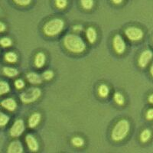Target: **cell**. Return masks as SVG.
I'll return each mask as SVG.
<instances>
[{"label":"cell","mask_w":153,"mask_h":153,"mask_svg":"<svg viewBox=\"0 0 153 153\" xmlns=\"http://www.w3.org/2000/svg\"><path fill=\"white\" fill-rule=\"evenodd\" d=\"M15 86H16V87L18 90H20V89H22L25 87V83L22 80L19 79V80H17L15 82Z\"/></svg>","instance_id":"f1b7e54d"},{"label":"cell","mask_w":153,"mask_h":153,"mask_svg":"<svg viewBox=\"0 0 153 153\" xmlns=\"http://www.w3.org/2000/svg\"><path fill=\"white\" fill-rule=\"evenodd\" d=\"M41 119H42V116L39 113H35L31 115V117H29V120H28V126L31 128V129H34L38 125V123H40Z\"/></svg>","instance_id":"7c38bea8"},{"label":"cell","mask_w":153,"mask_h":153,"mask_svg":"<svg viewBox=\"0 0 153 153\" xmlns=\"http://www.w3.org/2000/svg\"><path fill=\"white\" fill-rule=\"evenodd\" d=\"M42 95V91L38 87H31L20 94V100L24 103H31L36 101Z\"/></svg>","instance_id":"277c9868"},{"label":"cell","mask_w":153,"mask_h":153,"mask_svg":"<svg viewBox=\"0 0 153 153\" xmlns=\"http://www.w3.org/2000/svg\"><path fill=\"white\" fill-rule=\"evenodd\" d=\"M56 6L59 9H64L68 5V1L67 0H56Z\"/></svg>","instance_id":"4316f807"},{"label":"cell","mask_w":153,"mask_h":153,"mask_svg":"<svg viewBox=\"0 0 153 153\" xmlns=\"http://www.w3.org/2000/svg\"><path fill=\"white\" fill-rule=\"evenodd\" d=\"M54 76V72L52 71H46L45 72H44L43 74H42V78L45 80H50L53 78Z\"/></svg>","instance_id":"484cf974"},{"label":"cell","mask_w":153,"mask_h":153,"mask_svg":"<svg viewBox=\"0 0 153 153\" xmlns=\"http://www.w3.org/2000/svg\"><path fill=\"white\" fill-rule=\"evenodd\" d=\"M82 7L87 10H90L94 6V0H80Z\"/></svg>","instance_id":"7402d4cb"},{"label":"cell","mask_w":153,"mask_h":153,"mask_svg":"<svg viewBox=\"0 0 153 153\" xmlns=\"http://www.w3.org/2000/svg\"><path fill=\"white\" fill-rule=\"evenodd\" d=\"M5 60L9 63H16L18 60V56L15 52L9 51L5 54Z\"/></svg>","instance_id":"d6986e66"},{"label":"cell","mask_w":153,"mask_h":153,"mask_svg":"<svg viewBox=\"0 0 153 153\" xmlns=\"http://www.w3.org/2000/svg\"><path fill=\"white\" fill-rule=\"evenodd\" d=\"M12 40L9 38H7V37H5V38H2L0 39V45L3 48L10 47L12 45Z\"/></svg>","instance_id":"d4e9b609"},{"label":"cell","mask_w":153,"mask_h":153,"mask_svg":"<svg viewBox=\"0 0 153 153\" xmlns=\"http://www.w3.org/2000/svg\"><path fill=\"white\" fill-rule=\"evenodd\" d=\"M71 143L76 147H82L84 145V140L80 136H76L72 139Z\"/></svg>","instance_id":"603a6c76"},{"label":"cell","mask_w":153,"mask_h":153,"mask_svg":"<svg viewBox=\"0 0 153 153\" xmlns=\"http://www.w3.org/2000/svg\"><path fill=\"white\" fill-rule=\"evenodd\" d=\"M130 129V125L128 120H121L117 123L113 129L111 137L113 141L120 142L126 138Z\"/></svg>","instance_id":"7a4b0ae2"},{"label":"cell","mask_w":153,"mask_h":153,"mask_svg":"<svg viewBox=\"0 0 153 153\" xmlns=\"http://www.w3.org/2000/svg\"><path fill=\"white\" fill-rule=\"evenodd\" d=\"M65 26V22L61 19H53L44 25L43 31L48 37H54L60 34Z\"/></svg>","instance_id":"3957f363"},{"label":"cell","mask_w":153,"mask_h":153,"mask_svg":"<svg viewBox=\"0 0 153 153\" xmlns=\"http://www.w3.org/2000/svg\"><path fill=\"white\" fill-rule=\"evenodd\" d=\"M109 93H110V89L106 84H101L100 86L99 89H98V94L100 97H106L109 95Z\"/></svg>","instance_id":"2e32d148"},{"label":"cell","mask_w":153,"mask_h":153,"mask_svg":"<svg viewBox=\"0 0 153 153\" xmlns=\"http://www.w3.org/2000/svg\"><path fill=\"white\" fill-rule=\"evenodd\" d=\"M146 119L149 120H152L153 119V110L149 109L146 113Z\"/></svg>","instance_id":"f546056e"},{"label":"cell","mask_w":153,"mask_h":153,"mask_svg":"<svg viewBox=\"0 0 153 153\" xmlns=\"http://www.w3.org/2000/svg\"><path fill=\"white\" fill-rule=\"evenodd\" d=\"M8 152L10 153H22L23 152V146L21 142L16 140L13 141L9 144L8 147Z\"/></svg>","instance_id":"30bf717a"},{"label":"cell","mask_w":153,"mask_h":153,"mask_svg":"<svg viewBox=\"0 0 153 153\" xmlns=\"http://www.w3.org/2000/svg\"><path fill=\"white\" fill-rule=\"evenodd\" d=\"M151 138V131L148 129H146L142 132V133L140 134V140H141L143 143H146L149 140V139Z\"/></svg>","instance_id":"ffe728a7"},{"label":"cell","mask_w":153,"mask_h":153,"mask_svg":"<svg viewBox=\"0 0 153 153\" xmlns=\"http://www.w3.org/2000/svg\"><path fill=\"white\" fill-rule=\"evenodd\" d=\"M64 45L67 50L75 54H80L86 49V45L81 38L76 35H68L64 38Z\"/></svg>","instance_id":"6da1fadb"},{"label":"cell","mask_w":153,"mask_h":153,"mask_svg":"<svg viewBox=\"0 0 153 153\" xmlns=\"http://www.w3.org/2000/svg\"><path fill=\"white\" fill-rule=\"evenodd\" d=\"M13 2L20 6H26L31 3V0H13Z\"/></svg>","instance_id":"83f0119b"},{"label":"cell","mask_w":153,"mask_h":153,"mask_svg":"<svg viewBox=\"0 0 153 153\" xmlns=\"http://www.w3.org/2000/svg\"><path fill=\"white\" fill-rule=\"evenodd\" d=\"M125 34L126 37L130 41L137 42L140 41L143 38V31L137 27H129L125 30Z\"/></svg>","instance_id":"5b68a950"},{"label":"cell","mask_w":153,"mask_h":153,"mask_svg":"<svg viewBox=\"0 0 153 153\" xmlns=\"http://www.w3.org/2000/svg\"><path fill=\"white\" fill-rule=\"evenodd\" d=\"M114 100L115 102L117 103L120 106H122L125 103V100H124V97L123 96V94L120 92L115 93L114 94Z\"/></svg>","instance_id":"44dd1931"},{"label":"cell","mask_w":153,"mask_h":153,"mask_svg":"<svg viewBox=\"0 0 153 153\" xmlns=\"http://www.w3.org/2000/svg\"><path fill=\"white\" fill-rule=\"evenodd\" d=\"M152 52L149 50L144 51L139 58V65L141 68H146L152 58Z\"/></svg>","instance_id":"ba28073f"},{"label":"cell","mask_w":153,"mask_h":153,"mask_svg":"<svg viewBox=\"0 0 153 153\" xmlns=\"http://www.w3.org/2000/svg\"><path fill=\"white\" fill-rule=\"evenodd\" d=\"M2 107H4L5 110H9V111H14L17 108V103L15 101L14 99L12 98H7L2 101L1 103Z\"/></svg>","instance_id":"8fae6325"},{"label":"cell","mask_w":153,"mask_h":153,"mask_svg":"<svg viewBox=\"0 0 153 153\" xmlns=\"http://www.w3.org/2000/svg\"><path fill=\"white\" fill-rule=\"evenodd\" d=\"M5 28H6L5 25L3 22H0V32H2V31H5Z\"/></svg>","instance_id":"1f68e13d"},{"label":"cell","mask_w":153,"mask_h":153,"mask_svg":"<svg viewBox=\"0 0 153 153\" xmlns=\"http://www.w3.org/2000/svg\"><path fill=\"white\" fill-rule=\"evenodd\" d=\"M25 142H26L28 149L31 152H37L39 149V145H38V141L33 135L28 134L25 137Z\"/></svg>","instance_id":"9c48e42d"},{"label":"cell","mask_w":153,"mask_h":153,"mask_svg":"<svg viewBox=\"0 0 153 153\" xmlns=\"http://www.w3.org/2000/svg\"><path fill=\"white\" fill-rule=\"evenodd\" d=\"M73 29L76 32H80V31H81L83 30V27L81 25H75V26H74Z\"/></svg>","instance_id":"4dcf8cb0"},{"label":"cell","mask_w":153,"mask_h":153,"mask_svg":"<svg viewBox=\"0 0 153 153\" xmlns=\"http://www.w3.org/2000/svg\"><path fill=\"white\" fill-rule=\"evenodd\" d=\"M25 130V123L22 120H17L10 129V135L12 137H19Z\"/></svg>","instance_id":"52a82bcc"},{"label":"cell","mask_w":153,"mask_h":153,"mask_svg":"<svg viewBox=\"0 0 153 153\" xmlns=\"http://www.w3.org/2000/svg\"><path fill=\"white\" fill-rule=\"evenodd\" d=\"M9 117L7 115L0 111V127L5 126L9 123Z\"/></svg>","instance_id":"cb8c5ba5"},{"label":"cell","mask_w":153,"mask_h":153,"mask_svg":"<svg viewBox=\"0 0 153 153\" xmlns=\"http://www.w3.org/2000/svg\"><path fill=\"white\" fill-rule=\"evenodd\" d=\"M3 72L6 76H9V77H13V76H17L19 71L17 69L13 68H10V67H5L3 68Z\"/></svg>","instance_id":"e0dca14e"},{"label":"cell","mask_w":153,"mask_h":153,"mask_svg":"<svg viewBox=\"0 0 153 153\" xmlns=\"http://www.w3.org/2000/svg\"><path fill=\"white\" fill-rule=\"evenodd\" d=\"M10 91V86L6 81L0 80V96L7 94Z\"/></svg>","instance_id":"ac0fdd59"},{"label":"cell","mask_w":153,"mask_h":153,"mask_svg":"<svg viewBox=\"0 0 153 153\" xmlns=\"http://www.w3.org/2000/svg\"><path fill=\"white\" fill-rule=\"evenodd\" d=\"M151 74H152V76L153 75V66L151 67Z\"/></svg>","instance_id":"e575fe53"},{"label":"cell","mask_w":153,"mask_h":153,"mask_svg":"<svg viewBox=\"0 0 153 153\" xmlns=\"http://www.w3.org/2000/svg\"><path fill=\"white\" fill-rule=\"evenodd\" d=\"M46 61V57L45 54L39 52L36 54L35 58V65L38 68H42L45 65Z\"/></svg>","instance_id":"9a60e30c"},{"label":"cell","mask_w":153,"mask_h":153,"mask_svg":"<svg viewBox=\"0 0 153 153\" xmlns=\"http://www.w3.org/2000/svg\"><path fill=\"white\" fill-rule=\"evenodd\" d=\"M113 45L115 51L118 54H123L126 50V43L123 38L120 35H116L113 38Z\"/></svg>","instance_id":"8992f818"},{"label":"cell","mask_w":153,"mask_h":153,"mask_svg":"<svg viewBox=\"0 0 153 153\" xmlns=\"http://www.w3.org/2000/svg\"><path fill=\"white\" fill-rule=\"evenodd\" d=\"M123 1V0H112V2L114 4H116V5H119V4L122 3Z\"/></svg>","instance_id":"d6a6232c"},{"label":"cell","mask_w":153,"mask_h":153,"mask_svg":"<svg viewBox=\"0 0 153 153\" xmlns=\"http://www.w3.org/2000/svg\"><path fill=\"white\" fill-rule=\"evenodd\" d=\"M86 36L90 43L94 44L97 41V33L95 28L94 27H89L86 31Z\"/></svg>","instance_id":"4fadbf2b"},{"label":"cell","mask_w":153,"mask_h":153,"mask_svg":"<svg viewBox=\"0 0 153 153\" xmlns=\"http://www.w3.org/2000/svg\"><path fill=\"white\" fill-rule=\"evenodd\" d=\"M27 80L32 84H40L42 83V79L38 74L31 72L27 74Z\"/></svg>","instance_id":"5bb4252c"},{"label":"cell","mask_w":153,"mask_h":153,"mask_svg":"<svg viewBox=\"0 0 153 153\" xmlns=\"http://www.w3.org/2000/svg\"><path fill=\"white\" fill-rule=\"evenodd\" d=\"M149 103H153V96L150 95L149 97Z\"/></svg>","instance_id":"836d02e7"}]
</instances>
